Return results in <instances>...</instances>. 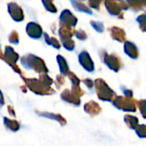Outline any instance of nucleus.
Instances as JSON below:
<instances>
[{
    "instance_id": "obj_1",
    "label": "nucleus",
    "mask_w": 146,
    "mask_h": 146,
    "mask_svg": "<svg viewBox=\"0 0 146 146\" xmlns=\"http://www.w3.org/2000/svg\"><path fill=\"white\" fill-rule=\"evenodd\" d=\"M21 62L22 63V66L27 69H29V70L32 69L41 74L47 73L49 71L47 67L45 66L44 62L41 58L33 54L24 56L23 57H21Z\"/></svg>"
},
{
    "instance_id": "obj_2",
    "label": "nucleus",
    "mask_w": 146,
    "mask_h": 146,
    "mask_svg": "<svg viewBox=\"0 0 146 146\" xmlns=\"http://www.w3.org/2000/svg\"><path fill=\"white\" fill-rule=\"evenodd\" d=\"M95 88L97 95L100 100L113 102L114 99L116 98V94L115 93V92L110 89L106 82L102 79H98L95 80Z\"/></svg>"
},
{
    "instance_id": "obj_3",
    "label": "nucleus",
    "mask_w": 146,
    "mask_h": 146,
    "mask_svg": "<svg viewBox=\"0 0 146 146\" xmlns=\"http://www.w3.org/2000/svg\"><path fill=\"white\" fill-rule=\"evenodd\" d=\"M23 80L27 84V86L38 95H51L55 92L50 86H46L40 79H25L23 77Z\"/></svg>"
},
{
    "instance_id": "obj_4",
    "label": "nucleus",
    "mask_w": 146,
    "mask_h": 146,
    "mask_svg": "<svg viewBox=\"0 0 146 146\" xmlns=\"http://www.w3.org/2000/svg\"><path fill=\"white\" fill-rule=\"evenodd\" d=\"M113 104L115 108L127 111V112H135L136 111V101L133 98L128 97H116L114 101Z\"/></svg>"
},
{
    "instance_id": "obj_5",
    "label": "nucleus",
    "mask_w": 146,
    "mask_h": 146,
    "mask_svg": "<svg viewBox=\"0 0 146 146\" xmlns=\"http://www.w3.org/2000/svg\"><path fill=\"white\" fill-rule=\"evenodd\" d=\"M2 59L4 62H6L14 69L15 72L18 73L21 75H22L21 71L20 70L18 66L15 64L16 62L19 59V55L14 50V49L12 47H10V46H6L5 47V51H4V54L2 56Z\"/></svg>"
},
{
    "instance_id": "obj_6",
    "label": "nucleus",
    "mask_w": 146,
    "mask_h": 146,
    "mask_svg": "<svg viewBox=\"0 0 146 146\" xmlns=\"http://www.w3.org/2000/svg\"><path fill=\"white\" fill-rule=\"evenodd\" d=\"M105 6L108 12L112 15H119L122 10L128 9V5L123 0H105Z\"/></svg>"
},
{
    "instance_id": "obj_7",
    "label": "nucleus",
    "mask_w": 146,
    "mask_h": 146,
    "mask_svg": "<svg viewBox=\"0 0 146 146\" xmlns=\"http://www.w3.org/2000/svg\"><path fill=\"white\" fill-rule=\"evenodd\" d=\"M103 62L107 65L108 68H110L111 70L115 72H118L121 68V62L119 58L115 55H108L104 51V56H102Z\"/></svg>"
},
{
    "instance_id": "obj_8",
    "label": "nucleus",
    "mask_w": 146,
    "mask_h": 146,
    "mask_svg": "<svg viewBox=\"0 0 146 146\" xmlns=\"http://www.w3.org/2000/svg\"><path fill=\"white\" fill-rule=\"evenodd\" d=\"M8 11L11 18L15 21H22L24 20V14L22 9L15 3H9L8 4Z\"/></svg>"
},
{
    "instance_id": "obj_9",
    "label": "nucleus",
    "mask_w": 146,
    "mask_h": 146,
    "mask_svg": "<svg viewBox=\"0 0 146 146\" xmlns=\"http://www.w3.org/2000/svg\"><path fill=\"white\" fill-rule=\"evenodd\" d=\"M79 62L80 65L87 71V72H93L94 71V63L91 58V56L87 51H82L79 55Z\"/></svg>"
},
{
    "instance_id": "obj_10",
    "label": "nucleus",
    "mask_w": 146,
    "mask_h": 146,
    "mask_svg": "<svg viewBox=\"0 0 146 146\" xmlns=\"http://www.w3.org/2000/svg\"><path fill=\"white\" fill-rule=\"evenodd\" d=\"M60 21H61V25L75 27L78 20L68 9H64L60 15Z\"/></svg>"
},
{
    "instance_id": "obj_11",
    "label": "nucleus",
    "mask_w": 146,
    "mask_h": 146,
    "mask_svg": "<svg viewBox=\"0 0 146 146\" xmlns=\"http://www.w3.org/2000/svg\"><path fill=\"white\" fill-rule=\"evenodd\" d=\"M26 32H27V35L30 38H34V39H38V38H39L42 36L43 29L37 23H35V22H29L27 25Z\"/></svg>"
},
{
    "instance_id": "obj_12",
    "label": "nucleus",
    "mask_w": 146,
    "mask_h": 146,
    "mask_svg": "<svg viewBox=\"0 0 146 146\" xmlns=\"http://www.w3.org/2000/svg\"><path fill=\"white\" fill-rule=\"evenodd\" d=\"M61 98L65 102L69 103V104H73L76 106H79L80 104V97L78 95H76L73 91H69L68 89L64 90L62 92V93L61 94Z\"/></svg>"
},
{
    "instance_id": "obj_13",
    "label": "nucleus",
    "mask_w": 146,
    "mask_h": 146,
    "mask_svg": "<svg viewBox=\"0 0 146 146\" xmlns=\"http://www.w3.org/2000/svg\"><path fill=\"white\" fill-rule=\"evenodd\" d=\"M84 110L85 111L89 114L91 116H95L97 115H98L100 112H101V108L100 106L98 105V104H97L96 102L94 101H90L88 103H86L85 104V107H84Z\"/></svg>"
},
{
    "instance_id": "obj_14",
    "label": "nucleus",
    "mask_w": 146,
    "mask_h": 146,
    "mask_svg": "<svg viewBox=\"0 0 146 146\" xmlns=\"http://www.w3.org/2000/svg\"><path fill=\"white\" fill-rule=\"evenodd\" d=\"M124 50H125V53L133 59H136L139 56V50H138L137 46L130 41H127L125 43Z\"/></svg>"
},
{
    "instance_id": "obj_15",
    "label": "nucleus",
    "mask_w": 146,
    "mask_h": 146,
    "mask_svg": "<svg viewBox=\"0 0 146 146\" xmlns=\"http://www.w3.org/2000/svg\"><path fill=\"white\" fill-rule=\"evenodd\" d=\"M110 33H111V37L117 40L119 42H123L126 39V33L125 31L120 27H112L110 28Z\"/></svg>"
},
{
    "instance_id": "obj_16",
    "label": "nucleus",
    "mask_w": 146,
    "mask_h": 146,
    "mask_svg": "<svg viewBox=\"0 0 146 146\" xmlns=\"http://www.w3.org/2000/svg\"><path fill=\"white\" fill-rule=\"evenodd\" d=\"M70 27H71L66 25H61V27L59 29V36L62 41H64L68 38H72V36L74 35V33H75V32H74Z\"/></svg>"
},
{
    "instance_id": "obj_17",
    "label": "nucleus",
    "mask_w": 146,
    "mask_h": 146,
    "mask_svg": "<svg viewBox=\"0 0 146 146\" xmlns=\"http://www.w3.org/2000/svg\"><path fill=\"white\" fill-rule=\"evenodd\" d=\"M36 113H37L38 115H40V116H44V117L48 118V119L55 120V121H58L62 126H64V125H66V123H67L66 120H65L61 115H58V114H52V113H48V112H41V113H39V112H38V111H36Z\"/></svg>"
},
{
    "instance_id": "obj_18",
    "label": "nucleus",
    "mask_w": 146,
    "mask_h": 146,
    "mask_svg": "<svg viewBox=\"0 0 146 146\" xmlns=\"http://www.w3.org/2000/svg\"><path fill=\"white\" fill-rule=\"evenodd\" d=\"M56 60H57V62H58V65H59V68H60L61 74L62 75H68L70 71H69V68L68 66V62L65 60V58L61 55H57Z\"/></svg>"
},
{
    "instance_id": "obj_19",
    "label": "nucleus",
    "mask_w": 146,
    "mask_h": 146,
    "mask_svg": "<svg viewBox=\"0 0 146 146\" xmlns=\"http://www.w3.org/2000/svg\"><path fill=\"white\" fill-rule=\"evenodd\" d=\"M71 3H72V6L74 8V9H76L77 11H80V12H84V13H86V14H90L92 15V11L86 6L85 5L84 3H82L81 2H80L79 0H70Z\"/></svg>"
},
{
    "instance_id": "obj_20",
    "label": "nucleus",
    "mask_w": 146,
    "mask_h": 146,
    "mask_svg": "<svg viewBox=\"0 0 146 146\" xmlns=\"http://www.w3.org/2000/svg\"><path fill=\"white\" fill-rule=\"evenodd\" d=\"M124 121L127 127L131 129H136L137 127L139 126V120L137 117L130 115H126L124 116Z\"/></svg>"
},
{
    "instance_id": "obj_21",
    "label": "nucleus",
    "mask_w": 146,
    "mask_h": 146,
    "mask_svg": "<svg viewBox=\"0 0 146 146\" xmlns=\"http://www.w3.org/2000/svg\"><path fill=\"white\" fill-rule=\"evenodd\" d=\"M3 123L5 127L12 132H16L20 128V125L15 120H10L7 117H3Z\"/></svg>"
},
{
    "instance_id": "obj_22",
    "label": "nucleus",
    "mask_w": 146,
    "mask_h": 146,
    "mask_svg": "<svg viewBox=\"0 0 146 146\" xmlns=\"http://www.w3.org/2000/svg\"><path fill=\"white\" fill-rule=\"evenodd\" d=\"M130 7L136 10L146 9V0H127Z\"/></svg>"
},
{
    "instance_id": "obj_23",
    "label": "nucleus",
    "mask_w": 146,
    "mask_h": 146,
    "mask_svg": "<svg viewBox=\"0 0 146 146\" xmlns=\"http://www.w3.org/2000/svg\"><path fill=\"white\" fill-rule=\"evenodd\" d=\"M44 40H45V42H46L47 44L51 45L52 47H54V48H56V49H60L61 44H59V42H58V40H57L56 38L50 37V36H49L47 33H44Z\"/></svg>"
},
{
    "instance_id": "obj_24",
    "label": "nucleus",
    "mask_w": 146,
    "mask_h": 146,
    "mask_svg": "<svg viewBox=\"0 0 146 146\" xmlns=\"http://www.w3.org/2000/svg\"><path fill=\"white\" fill-rule=\"evenodd\" d=\"M42 3L47 11L51 12V13H56L57 11L56 7L54 5L52 0H42Z\"/></svg>"
},
{
    "instance_id": "obj_25",
    "label": "nucleus",
    "mask_w": 146,
    "mask_h": 146,
    "mask_svg": "<svg viewBox=\"0 0 146 146\" xmlns=\"http://www.w3.org/2000/svg\"><path fill=\"white\" fill-rule=\"evenodd\" d=\"M62 44H63L64 48L67 49V50H69V51L74 50V47H75L74 41L72 38H68V39H66V40L62 41Z\"/></svg>"
},
{
    "instance_id": "obj_26",
    "label": "nucleus",
    "mask_w": 146,
    "mask_h": 146,
    "mask_svg": "<svg viewBox=\"0 0 146 146\" xmlns=\"http://www.w3.org/2000/svg\"><path fill=\"white\" fill-rule=\"evenodd\" d=\"M135 130H136L137 135L139 138H142V139L146 138V125H139Z\"/></svg>"
},
{
    "instance_id": "obj_27",
    "label": "nucleus",
    "mask_w": 146,
    "mask_h": 146,
    "mask_svg": "<svg viewBox=\"0 0 146 146\" xmlns=\"http://www.w3.org/2000/svg\"><path fill=\"white\" fill-rule=\"evenodd\" d=\"M91 25L92 27L98 33H103L104 30V26L102 22L100 21H91Z\"/></svg>"
},
{
    "instance_id": "obj_28",
    "label": "nucleus",
    "mask_w": 146,
    "mask_h": 146,
    "mask_svg": "<svg viewBox=\"0 0 146 146\" xmlns=\"http://www.w3.org/2000/svg\"><path fill=\"white\" fill-rule=\"evenodd\" d=\"M9 41L12 44H17L19 43V35L16 31H12L9 36Z\"/></svg>"
},
{
    "instance_id": "obj_29",
    "label": "nucleus",
    "mask_w": 146,
    "mask_h": 146,
    "mask_svg": "<svg viewBox=\"0 0 146 146\" xmlns=\"http://www.w3.org/2000/svg\"><path fill=\"white\" fill-rule=\"evenodd\" d=\"M137 21L139 23V27L142 31L146 32V15H141L137 18Z\"/></svg>"
},
{
    "instance_id": "obj_30",
    "label": "nucleus",
    "mask_w": 146,
    "mask_h": 146,
    "mask_svg": "<svg viewBox=\"0 0 146 146\" xmlns=\"http://www.w3.org/2000/svg\"><path fill=\"white\" fill-rule=\"evenodd\" d=\"M139 104V108L140 110V113L142 115V116L146 119V99L145 100H140L138 102Z\"/></svg>"
},
{
    "instance_id": "obj_31",
    "label": "nucleus",
    "mask_w": 146,
    "mask_h": 146,
    "mask_svg": "<svg viewBox=\"0 0 146 146\" xmlns=\"http://www.w3.org/2000/svg\"><path fill=\"white\" fill-rule=\"evenodd\" d=\"M39 79H40L46 86H50L52 85V83H53V80L50 79V77H49V76L46 74V73H43L42 74H40Z\"/></svg>"
},
{
    "instance_id": "obj_32",
    "label": "nucleus",
    "mask_w": 146,
    "mask_h": 146,
    "mask_svg": "<svg viewBox=\"0 0 146 146\" xmlns=\"http://www.w3.org/2000/svg\"><path fill=\"white\" fill-rule=\"evenodd\" d=\"M68 75V78L70 79V80L72 82V86H80V80L78 79V77L74 73L69 72Z\"/></svg>"
},
{
    "instance_id": "obj_33",
    "label": "nucleus",
    "mask_w": 146,
    "mask_h": 146,
    "mask_svg": "<svg viewBox=\"0 0 146 146\" xmlns=\"http://www.w3.org/2000/svg\"><path fill=\"white\" fill-rule=\"evenodd\" d=\"M75 36L80 40H86L87 38V34L86 33L85 31H83L81 29H80V30L75 32Z\"/></svg>"
},
{
    "instance_id": "obj_34",
    "label": "nucleus",
    "mask_w": 146,
    "mask_h": 146,
    "mask_svg": "<svg viewBox=\"0 0 146 146\" xmlns=\"http://www.w3.org/2000/svg\"><path fill=\"white\" fill-rule=\"evenodd\" d=\"M89 1V4L92 8L96 9H99L100 4L103 2V0H88Z\"/></svg>"
},
{
    "instance_id": "obj_35",
    "label": "nucleus",
    "mask_w": 146,
    "mask_h": 146,
    "mask_svg": "<svg viewBox=\"0 0 146 146\" xmlns=\"http://www.w3.org/2000/svg\"><path fill=\"white\" fill-rule=\"evenodd\" d=\"M64 82H65V80H64L63 76H62V75H57V76H56V85H57V88H60V86H62V85L64 84Z\"/></svg>"
},
{
    "instance_id": "obj_36",
    "label": "nucleus",
    "mask_w": 146,
    "mask_h": 146,
    "mask_svg": "<svg viewBox=\"0 0 146 146\" xmlns=\"http://www.w3.org/2000/svg\"><path fill=\"white\" fill-rule=\"evenodd\" d=\"M83 82L86 84V86L88 88H90V89H92V86H93V82H92V80L86 79V80H83Z\"/></svg>"
},
{
    "instance_id": "obj_37",
    "label": "nucleus",
    "mask_w": 146,
    "mask_h": 146,
    "mask_svg": "<svg viewBox=\"0 0 146 146\" xmlns=\"http://www.w3.org/2000/svg\"><path fill=\"white\" fill-rule=\"evenodd\" d=\"M121 89L123 90V92H124L126 97L133 98V92L131 90H128V89H126V88H122V87H121Z\"/></svg>"
},
{
    "instance_id": "obj_38",
    "label": "nucleus",
    "mask_w": 146,
    "mask_h": 146,
    "mask_svg": "<svg viewBox=\"0 0 146 146\" xmlns=\"http://www.w3.org/2000/svg\"><path fill=\"white\" fill-rule=\"evenodd\" d=\"M8 110H9V115H12V116H14V117H15V110H14V108L12 107V106H8Z\"/></svg>"
},
{
    "instance_id": "obj_39",
    "label": "nucleus",
    "mask_w": 146,
    "mask_h": 146,
    "mask_svg": "<svg viewBox=\"0 0 146 146\" xmlns=\"http://www.w3.org/2000/svg\"><path fill=\"white\" fill-rule=\"evenodd\" d=\"M2 106H3V94H2Z\"/></svg>"
}]
</instances>
